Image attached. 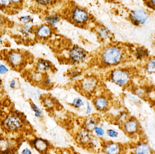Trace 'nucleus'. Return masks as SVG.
<instances>
[{"mask_svg": "<svg viewBox=\"0 0 155 154\" xmlns=\"http://www.w3.org/2000/svg\"><path fill=\"white\" fill-rule=\"evenodd\" d=\"M123 58V53L119 47H111L104 51L103 61L108 65H114L120 63Z\"/></svg>", "mask_w": 155, "mask_h": 154, "instance_id": "1", "label": "nucleus"}, {"mask_svg": "<svg viewBox=\"0 0 155 154\" xmlns=\"http://www.w3.org/2000/svg\"><path fill=\"white\" fill-rule=\"evenodd\" d=\"M71 21L78 26H83L88 23L89 15L84 9L80 7H76L73 10L71 15Z\"/></svg>", "mask_w": 155, "mask_h": 154, "instance_id": "2", "label": "nucleus"}, {"mask_svg": "<svg viewBox=\"0 0 155 154\" xmlns=\"http://www.w3.org/2000/svg\"><path fill=\"white\" fill-rule=\"evenodd\" d=\"M111 79L116 84L124 86L129 82L130 75L129 72L123 69H116L112 72Z\"/></svg>", "mask_w": 155, "mask_h": 154, "instance_id": "3", "label": "nucleus"}, {"mask_svg": "<svg viewBox=\"0 0 155 154\" xmlns=\"http://www.w3.org/2000/svg\"><path fill=\"white\" fill-rule=\"evenodd\" d=\"M98 81L94 77H85L81 80L80 89L82 93L85 95L92 94L96 90Z\"/></svg>", "mask_w": 155, "mask_h": 154, "instance_id": "4", "label": "nucleus"}, {"mask_svg": "<svg viewBox=\"0 0 155 154\" xmlns=\"http://www.w3.org/2000/svg\"><path fill=\"white\" fill-rule=\"evenodd\" d=\"M31 146L41 154H48L51 146L47 140L36 137L30 142Z\"/></svg>", "mask_w": 155, "mask_h": 154, "instance_id": "5", "label": "nucleus"}, {"mask_svg": "<svg viewBox=\"0 0 155 154\" xmlns=\"http://www.w3.org/2000/svg\"><path fill=\"white\" fill-rule=\"evenodd\" d=\"M94 137L92 132L82 128L77 132L75 140L79 145L87 147Z\"/></svg>", "mask_w": 155, "mask_h": 154, "instance_id": "6", "label": "nucleus"}, {"mask_svg": "<svg viewBox=\"0 0 155 154\" xmlns=\"http://www.w3.org/2000/svg\"><path fill=\"white\" fill-rule=\"evenodd\" d=\"M148 18V15L146 11L137 9L132 11L130 15L131 22L135 26H139L146 23Z\"/></svg>", "mask_w": 155, "mask_h": 154, "instance_id": "7", "label": "nucleus"}, {"mask_svg": "<svg viewBox=\"0 0 155 154\" xmlns=\"http://www.w3.org/2000/svg\"><path fill=\"white\" fill-rule=\"evenodd\" d=\"M102 148L105 154H121L123 150L120 144L112 141L103 142Z\"/></svg>", "mask_w": 155, "mask_h": 154, "instance_id": "8", "label": "nucleus"}, {"mask_svg": "<svg viewBox=\"0 0 155 154\" xmlns=\"http://www.w3.org/2000/svg\"><path fill=\"white\" fill-rule=\"evenodd\" d=\"M5 128L10 131H15L22 127V122L19 118L13 115L9 116L3 122Z\"/></svg>", "mask_w": 155, "mask_h": 154, "instance_id": "9", "label": "nucleus"}, {"mask_svg": "<svg viewBox=\"0 0 155 154\" xmlns=\"http://www.w3.org/2000/svg\"><path fill=\"white\" fill-rule=\"evenodd\" d=\"M69 56L72 61L74 63H80L86 57V53L83 48L78 46L73 47L69 52Z\"/></svg>", "mask_w": 155, "mask_h": 154, "instance_id": "10", "label": "nucleus"}, {"mask_svg": "<svg viewBox=\"0 0 155 154\" xmlns=\"http://www.w3.org/2000/svg\"><path fill=\"white\" fill-rule=\"evenodd\" d=\"M123 129L128 135H133L138 131L139 124L134 118H129L123 123Z\"/></svg>", "mask_w": 155, "mask_h": 154, "instance_id": "11", "label": "nucleus"}, {"mask_svg": "<svg viewBox=\"0 0 155 154\" xmlns=\"http://www.w3.org/2000/svg\"><path fill=\"white\" fill-rule=\"evenodd\" d=\"M93 104L95 109L99 112L106 111L109 109V100L103 96L95 98L93 100Z\"/></svg>", "mask_w": 155, "mask_h": 154, "instance_id": "12", "label": "nucleus"}, {"mask_svg": "<svg viewBox=\"0 0 155 154\" xmlns=\"http://www.w3.org/2000/svg\"><path fill=\"white\" fill-rule=\"evenodd\" d=\"M99 118L94 115H89L85 119L83 128L91 132H93L95 128L98 126Z\"/></svg>", "mask_w": 155, "mask_h": 154, "instance_id": "13", "label": "nucleus"}, {"mask_svg": "<svg viewBox=\"0 0 155 154\" xmlns=\"http://www.w3.org/2000/svg\"><path fill=\"white\" fill-rule=\"evenodd\" d=\"M9 61L12 65L17 66L20 65L23 61V57L20 53L14 51L9 55Z\"/></svg>", "mask_w": 155, "mask_h": 154, "instance_id": "14", "label": "nucleus"}, {"mask_svg": "<svg viewBox=\"0 0 155 154\" xmlns=\"http://www.w3.org/2000/svg\"><path fill=\"white\" fill-rule=\"evenodd\" d=\"M52 30L50 25H44L40 27L36 31V35L39 38L46 39L51 34Z\"/></svg>", "mask_w": 155, "mask_h": 154, "instance_id": "15", "label": "nucleus"}, {"mask_svg": "<svg viewBox=\"0 0 155 154\" xmlns=\"http://www.w3.org/2000/svg\"><path fill=\"white\" fill-rule=\"evenodd\" d=\"M134 154H153V153L148 144L140 143L135 147Z\"/></svg>", "mask_w": 155, "mask_h": 154, "instance_id": "16", "label": "nucleus"}, {"mask_svg": "<svg viewBox=\"0 0 155 154\" xmlns=\"http://www.w3.org/2000/svg\"><path fill=\"white\" fill-rule=\"evenodd\" d=\"M51 66L52 64L50 61L43 59L39 60L37 63V69L41 72H45L49 71Z\"/></svg>", "mask_w": 155, "mask_h": 154, "instance_id": "17", "label": "nucleus"}, {"mask_svg": "<svg viewBox=\"0 0 155 154\" xmlns=\"http://www.w3.org/2000/svg\"><path fill=\"white\" fill-rule=\"evenodd\" d=\"M43 106L47 109L52 110L56 105V102L54 99L51 97H46L42 99Z\"/></svg>", "mask_w": 155, "mask_h": 154, "instance_id": "18", "label": "nucleus"}, {"mask_svg": "<svg viewBox=\"0 0 155 154\" xmlns=\"http://www.w3.org/2000/svg\"><path fill=\"white\" fill-rule=\"evenodd\" d=\"M12 145V142L7 139H0V152L3 154L8 152L9 149L11 147Z\"/></svg>", "mask_w": 155, "mask_h": 154, "instance_id": "19", "label": "nucleus"}, {"mask_svg": "<svg viewBox=\"0 0 155 154\" xmlns=\"http://www.w3.org/2000/svg\"><path fill=\"white\" fill-rule=\"evenodd\" d=\"M59 15L56 14L49 15L46 17V20L50 25L54 26L60 21Z\"/></svg>", "mask_w": 155, "mask_h": 154, "instance_id": "20", "label": "nucleus"}, {"mask_svg": "<svg viewBox=\"0 0 155 154\" xmlns=\"http://www.w3.org/2000/svg\"><path fill=\"white\" fill-rule=\"evenodd\" d=\"M30 104L32 109L34 112L35 116L39 119H42L44 118V114L40 108L33 102H31Z\"/></svg>", "mask_w": 155, "mask_h": 154, "instance_id": "21", "label": "nucleus"}, {"mask_svg": "<svg viewBox=\"0 0 155 154\" xmlns=\"http://www.w3.org/2000/svg\"><path fill=\"white\" fill-rule=\"evenodd\" d=\"M99 36L102 39H106L110 35V30L105 27L102 26L99 28L98 31Z\"/></svg>", "mask_w": 155, "mask_h": 154, "instance_id": "22", "label": "nucleus"}, {"mask_svg": "<svg viewBox=\"0 0 155 154\" xmlns=\"http://www.w3.org/2000/svg\"><path fill=\"white\" fill-rule=\"evenodd\" d=\"M93 132L96 136V137L98 138H102L106 134V131L103 127L100 126H98L95 128Z\"/></svg>", "mask_w": 155, "mask_h": 154, "instance_id": "23", "label": "nucleus"}, {"mask_svg": "<svg viewBox=\"0 0 155 154\" xmlns=\"http://www.w3.org/2000/svg\"><path fill=\"white\" fill-rule=\"evenodd\" d=\"M84 103L80 98H75L73 99L71 103V105L76 109H80L84 106Z\"/></svg>", "mask_w": 155, "mask_h": 154, "instance_id": "24", "label": "nucleus"}, {"mask_svg": "<svg viewBox=\"0 0 155 154\" xmlns=\"http://www.w3.org/2000/svg\"><path fill=\"white\" fill-rule=\"evenodd\" d=\"M146 70L149 73H155V58L151 59L146 66Z\"/></svg>", "mask_w": 155, "mask_h": 154, "instance_id": "25", "label": "nucleus"}, {"mask_svg": "<svg viewBox=\"0 0 155 154\" xmlns=\"http://www.w3.org/2000/svg\"><path fill=\"white\" fill-rule=\"evenodd\" d=\"M106 134L109 138L115 139L119 136V132L113 129H108L106 131Z\"/></svg>", "mask_w": 155, "mask_h": 154, "instance_id": "26", "label": "nucleus"}, {"mask_svg": "<svg viewBox=\"0 0 155 154\" xmlns=\"http://www.w3.org/2000/svg\"><path fill=\"white\" fill-rule=\"evenodd\" d=\"M22 34L26 37H30L33 33V29L32 27L29 26H25L21 28Z\"/></svg>", "mask_w": 155, "mask_h": 154, "instance_id": "27", "label": "nucleus"}, {"mask_svg": "<svg viewBox=\"0 0 155 154\" xmlns=\"http://www.w3.org/2000/svg\"><path fill=\"white\" fill-rule=\"evenodd\" d=\"M128 114L124 111L121 112L118 115V120L120 122L123 123L125 121L128 120Z\"/></svg>", "mask_w": 155, "mask_h": 154, "instance_id": "28", "label": "nucleus"}, {"mask_svg": "<svg viewBox=\"0 0 155 154\" xmlns=\"http://www.w3.org/2000/svg\"><path fill=\"white\" fill-rule=\"evenodd\" d=\"M148 54L147 51L142 48H138L137 50V55L138 58H143Z\"/></svg>", "mask_w": 155, "mask_h": 154, "instance_id": "29", "label": "nucleus"}, {"mask_svg": "<svg viewBox=\"0 0 155 154\" xmlns=\"http://www.w3.org/2000/svg\"><path fill=\"white\" fill-rule=\"evenodd\" d=\"M32 17L30 16H22L20 18V21L24 24H28L32 21Z\"/></svg>", "mask_w": 155, "mask_h": 154, "instance_id": "30", "label": "nucleus"}, {"mask_svg": "<svg viewBox=\"0 0 155 154\" xmlns=\"http://www.w3.org/2000/svg\"><path fill=\"white\" fill-rule=\"evenodd\" d=\"M93 112V108L90 103L87 102L86 104V109L85 114L88 115H90Z\"/></svg>", "mask_w": 155, "mask_h": 154, "instance_id": "31", "label": "nucleus"}, {"mask_svg": "<svg viewBox=\"0 0 155 154\" xmlns=\"http://www.w3.org/2000/svg\"><path fill=\"white\" fill-rule=\"evenodd\" d=\"M81 73L80 72H79V71H75V70H73V71H72L71 72V75L70 77L72 78H74L77 77H79Z\"/></svg>", "mask_w": 155, "mask_h": 154, "instance_id": "32", "label": "nucleus"}, {"mask_svg": "<svg viewBox=\"0 0 155 154\" xmlns=\"http://www.w3.org/2000/svg\"><path fill=\"white\" fill-rule=\"evenodd\" d=\"M135 94H136L138 96L141 98H143L145 95L143 90L139 89H137L136 90H135Z\"/></svg>", "mask_w": 155, "mask_h": 154, "instance_id": "33", "label": "nucleus"}, {"mask_svg": "<svg viewBox=\"0 0 155 154\" xmlns=\"http://www.w3.org/2000/svg\"><path fill=\"white\" fill-rule=\"evenodd\" d=\"M8 71L7 67L4 65H0V74L3 75L5 74Z\"/></svg>", "mask_w": 155, "mask_h": 154, "instance_id": "34", "label": "nucleus"}, {"mask_svg": "<svg viewBox=\"0 0 155 154\" xmlns=\"http://www.w3.org/2000/svg\"><path fill=\"white\" fill-rule=\"evenodd\" d=\"M146 5L151 8L155 9V0L146 1Z\"/></svg>", "mask_w": 155, "mask_h": 154, "instance_id": "35", "label": "nucleus"}, {"mask_svg": "<svg viewBox=\"0 0 155 154\" xmlns=\"http://www.w3.org/2000/svg\"><path fill=\"white\" fill-rule=\"evenodd\" d=\"M11 1H0V5L2 7H8L11 5Z\"/></svg>", "mask_w": 155, "mask_h": 154, "instance_id": "36", "label": "nucleus"}, {"mask_svg": "<svg viewBox=\"0 0 155 154\" xmlns=\"http://www.w3.org/2000/svg\"><path fill=\"white\" fill-rule=\"evenodd\" d=\"M38 4L42 6H47L51 4V1H36Z\"/></svg>", "mask_w": 155, "mask_h": 154, "instance_id": "37", "label": "nucleus"}, {"mask_svg": "<svg viewBox=\"0 0 155 154\" xmlns=\"http://www.w3.org/2000/svg\"><path fill=\"white\" fill-rule=\"evenodd\" d=\"M58 154H76L73 151L69 150H63L60 151Z\"/></svg>", "mask_w": 155, "mask_h": 154, "instance_id": "38", "label": "nucleus"}, {"mask_svg": "<svg viewBox=\"0 0 155 154\" xmlns=\"http://www.w3.org/2000/svg\"><path fill=\"white\" fill-rule=\"evenodd\" d=\"M21 154H32V152L30 149L26 148L22 150Z\"/></svg>", "mask_w": 155, "mask_h": 154, "instance_id": "39", "label": "nucleus"}, {"mask_svg": "<svg viewBox=\"0 0 155 154\" xmlns=\"http://www.w3.org/2000/svg\"><path fill=\"white\" fill-rule=\"evenodd\" d=\"M129 98L131 101H132V102H133V103H134L137 104H138L141 103L140 100H139V99H137L135 97L131 96H130Z\"/></svg>", "mask_w": 155, "mask_h": 154, "instance_id": "40", "label": "nucleus"}, {"mask_svg": "<svg viewBox=\"0 0 155 154\" xmlns=\"http://www.w3.org/2000/svg\"><path fill=\"white\" fill-rule=\"evenodd\" d=\"M44 84L46 86H49L51 84V80L50 78L47 77L45 78V80H44Z\"/></svg>", "mask_w": 155, "mask_h": 154, "instance_id": "41", "label": "nucleus"}, {"mask_svg": "<svg viewBox=\"0 0 155 154\" xmlns=\"http://www.w3.org/2000/svg\"><path fill=\"white\" fill-rule=\"evenodd\" d=\"M15 85H16L15 80L14 79L12 80L10 84V87L12 89H14L15 87Z\"/></svg>", "mask_w": 155, "mask_h": 154, "instance_id": "42", "label": "nucleus"}, {"mask_svg": "<svg viewBox=\"0 0 155 154\" xmlns=\"http://www.w3.org/2000/svg\"><path fill=\"white\" fill-rule=\"evenodd\" d=\"M2 23H3V19L2 17L0 16V26L2 25Z\"/></svg>", "mask_w": 155, "mask_h": 154, "instance_id": "43", "label": "nucleus"}, {"mask_svg": "<svg viewBox=\"0 0 155 154\" xmlns=\"http://www.w3.org/2000/svg\"><path fill=\"white\" fill-rule=\"evenodd\" d=\"M2 38L0 36V47H1V43H2Z\"/></svg>", "mask_w": 155, "mask_h": 154, "instance_id": "44", "label": "nucleus"}, {"mask_svg": "<svg viewBox=\"0 0 155 154\" xmlns=\"http://www.w3.org/2000/svg\"><path fill=\"white\" fill-rule=\"evenodd\" d=\"M0 87H1V85H0Z\"/></svg>", "mask_w": 155, "mask_h": 154, "instance_id": "45", "label": "nucleus"}, {"mask_svg": "<svg viewBox=\"0 0 155 154\" xmlns=\"http://www.w3.org/2000/svg\"></svg>", "mask_w": 155, "mask_h": 154, "instance_id": "46", "label": "nucleus"}]
</instances>
